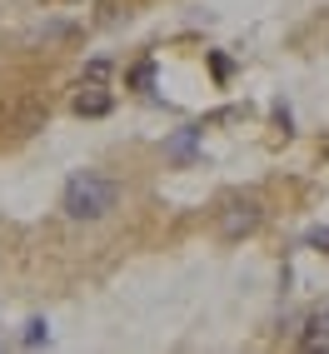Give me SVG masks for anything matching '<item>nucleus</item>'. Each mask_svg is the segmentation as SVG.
Masks as SVG:
<instances>
[{"mask_svg":"<svg viewBox=\"0 0 329 354\" xmlns=\"http://www.w3.org/2000/svg\"><path fill=\"white\" fill-rule=\"evenodd\" d=\"M115 200H120V185H115L110 175L85 170V175H70L65 195H60V209L70 220H105L115 209Z\"/></svg>","mask_w":329,"mask_h":354,"instance_id":"obj_1","label":"nucleus"},{"mask_svg":"<svg viewBox=\"0 0 329 354\" xmlns=\"http://www.w3.org/2000/svg\"><path fill=\"white\" fill-rule=\"evenodd\" d=\"M265 225V205L254 195H229L220 209H215V230L220 240H245V234H254Z\"/></svg>","mask_w":329,"mask_h":354,"instance_id":"obj_2","label":"nucleus"},{"mask_svg":"<svg viewBox=\"0 0 329 354\" xmlns=\"http://www.w3.org/2000/svg\"><path fill=\"white\" fill-rule=\"evenodd\" d=\"M195 145H200V130H175L170 140H164V155H170V160H190Z\"/></svg>","mask_w":329,"mask_h":354,"instance_id":"obj_3","label":"nucleus"},{"mask_svg":"<svg viewBox=\"0 0 329 354\" xmlns=\"http://www.w3.org/2000/svg\"><path fill=\"white\" fill-rule=\"evenodd\" d=\"M105 110H110V95H105V90H95V85L75 95V115H105Z\"/></svg>","mask_w":329,"mask_h":354,"instance_id":"obj_4","label":"nucleus"},{"mask_svg":"<svg viewBox=\"0 0 329 354\" xmlns=\"http://www.w3.org/2000/svg\"><path fill=\"white\" fill-rule=\"evenodd\" d=\"M304 349H329V304L310 319V335H304Z\"/></svg>","mask_w":329,"mask_h":354,"instance_id":"obj_5","label":"nucleus"},{"mask_svg":"<svg viewBox=\"0 0 329 354\" xmlns=\"http://www.w3.org/2000/svg\"><path fill=\"white\" fill-rule=\"evenodd\" d=\"M20 344H26V349L50 344V324H45V319H30V324H26V335H20Z\"/></svg>","mask_w":329,"mask_h":354,"instance_id":"obj_6","label":"nucleus"},{"mask_svg":"<svg viewBox=\"0 0 329 354\" xmlns=\"http://www.w3.org/2000/svg\"><path fill=\"white\" fill-rule=\"evenodd\" d=\"M150 80H155V65H150V60L130 70V85H140V90H150Z\"/></svg>","mask_w":329,"mask_h":354,"instance_id":"obj_7","label":"nucleus"},{"mask_svg":"<svg viewBox=\"0 0 329 354\" xmlns=\"http://www.w3.org/2000/svg\"><path fill=\"white\" fill-rule=\"evenodd\" d=\"M85 75H90V80H105V75H110V60H90Z\"/></svg>","mask_w":329,"mask_h":354,"instance_id":"obj_8","label":"nucleus"},{"mask_svg":"<svg viewBox=\"0 0 329 354\" xmlns=\"http://www.w3.org/2000/svg\"><path fill=\"white\" fill-rule=\"evenodd\" d=\"M310 245H314V250H329V225H319V230H310Z\"/></svg>","mask_w":329,"mask_h":354,"instance_id":"obj_9","label":"nucleus"}]
</instances>
